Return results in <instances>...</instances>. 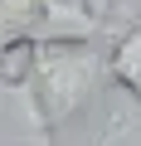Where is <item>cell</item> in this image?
Instances as JSON below:
<instances>
[{
	"instance_id": "obj_1",
	"label": "cell",
	"mask_w": 141,
	"mask_h": 146,
	"mask_svg": "<svg viewBox=\"0 0 141 146\" xmlns=\"http://www.w3.org/2000/svg\"><path fill=\"white\" fill-rule=\"evenodd\" d=\"M107 83V54L97 49V34L88 39H39L34 73L24 93V112L39 131H63L78 122Z\"/></svg>"
},
{
	"instance_id": "obj_2",
	"label": "cell",
	"mask_w": 141,
	"mask_h": 146,
	"mask_svg": "<svg viewBox=\"0 0 141 146\" xmlns=\"http://www.w3.org/2000/svg\"><path fill=\"white\" fill-rule=\"evenodd\" d=\"M20 34H29V39H88V34H112V25L88 0H0V44H10Z\"/></svg>"
},
{
	"instance_id": "obj_3",
	"label": "cell",
	"mask_w": 141,
	"mask_h": 146,
	"mask_svg": "<svg viewBox=\"0 0 141 146\" xmlns=\"http://www.w3.org/2000/svg\"><path fill=\"white\" fill-rule=\"evenodd\" d=\"M107 78L141 107V15L122 29H112V44H107Z\"/></svg>"
},
{
	"instance_id": "obj_4",
	"label": "cell",
	"mask_w": 141,
	"mask_h": 146,
	"mask_svg": "<svg viewBox=\"0 0 141 146\" xmlns=\"http://www.w3.org/2000/svg\"><path fill=\"white\" fill-rule=\"evenodd\" d=\"M122 131H131V122H122V117H112V127H107V136L97 141V146H117V136Z\"/></svg>"
},
{
	"instance_id": "obj_5",
	"label": "cell",
	"mask_w": 141,
	"mask_h": 146,
	"mask_svg": "<svg viewBox=\"0 0 141 146\" xmlns=\"http://www.w3.org/2000/svg\"><path fill=\"white\" fill-rule=\"evenodd\" d=\"M112 5H117V0H102V15H112Z\"/></svg>"
},
{
	"instance_id": "obj_6",
	"label": "cell",
	"mask_w": 141,
	"mask_h": 146,
	"mask_svg": "<svg viewBox=\"0 0 141 146\" xmlns=\"http://www.w3.org/2000/svg\"><path fill=\"white\" fill-rule=\"evenodd\" d=\"M88 5H93V10H97V15H102V0H88Z\"/></svg>"
}]
</instances>
